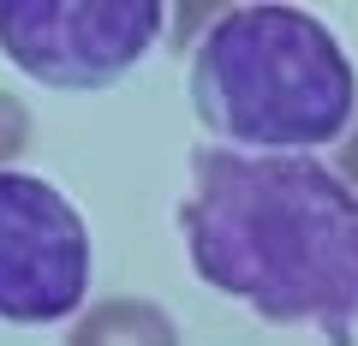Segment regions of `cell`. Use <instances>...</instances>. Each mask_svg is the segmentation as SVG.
<instances>
[{
    "mask_svg": "<svg viewBox=\"0 0 358 346\" xmlns=\"http://www.w3.org/2000/svg\"><path fill=\"white\" fill-rule=\"evenodd\" d=\"M179 233L192 269L263 322L358 334V192L322 161L197 150Z\"/></svg>",
    "mask_w": 358,
    "mask_h": 346,
    "instance_id": "1",
    "label": "cell"
},
{
    "mask_svg": "<svg viewBox=\"0 0 358 346\" xmlns=\"http://www.w3.org/2000/svg\"><path fill=\"white\" fill-rule=\"evenodd\" d=\"M358 72L299 6H227L192 54V108L245 155H310L352 126Z\"/></svg>",
    "mask_w": 358,
    "mask_h": 346,
    "instance_id": "2",
    "label": "cell"
},
{
    "mask_svg": "<svg viewBox=\"0 0 358 346\" xmlns=\"http://www.w3.org/2000/svg\"><path fill=\"white\" fill-rule=\"evenodd\" d=\"M162 36L155 0H0V54L54 90H102Z\"/></svg>",
    "mask_w": 358,
    "mask_h": 346,
    "instance_id": "3",
    "label": "cell"
},
{
    "mask_svg": "<svg viewBox=\"0 0 358 346\" xmlns=\"http://www.w3.org/2000/svg\"><path fill=\"white\" fill-rule=\"evenodd\" d=\"M84 215L36 173H0V322H60L84 305Z\"/></svg>",
    "mask_w": 358,
    "mask_h": 346,
    "instance_id": "4",
    "label": "cell"
},
{
    "mask_svg": "<svg viewBox=\"0 0 358 346\" xmlns=\"http://www.w3.org/2000/svg\"><path fill=\"white\" fill-rule=\"evenodd\" d=\"M66 346H179V329L150 298H102L72 322Z\"/></svg>",
    "mask_w": 358,
    "mask_h": 346,
    "instance_id": "5",
    "label": "cell"
},
{
    "mask_svg": "<svg viewBox=\"0 0 358 346\" xmlns=\"http://www.w3.org/2000/svg\"><path fill=\"white\" fill-rule=\"evenodd\" d=\"M24 143H30V108L0 90V173H6V161H13Z\"/></svg>",
    "mask_w": 358,
    "mask_h": 346,
    "instance_id": "6",
    "label": "cell"
},
{
    "mask_svg": "<svg viewBox=\"0 0 358 346\" xmlns=\"http://www.w3.org/2000/svg\"><path fill=\"white\" fill-rule=\"evenodd\" d=\"M341 173H346V185L358 192V120H352V131H346V143H341Z\"/></svg>",
    "mask_w": 358,
    "mask_h": 346,
    "instance_id": "7",
    "label": "cell"
}]
</instances>
